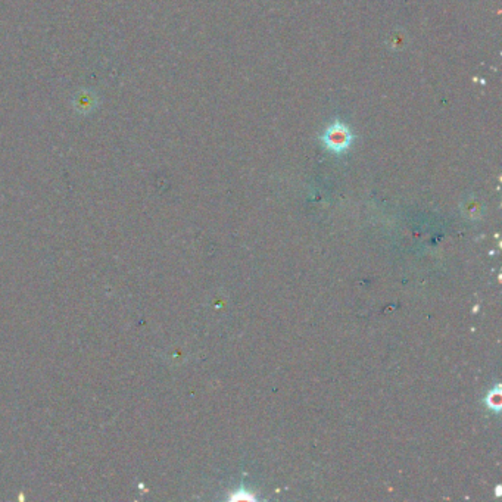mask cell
<instances>
[{"mask_svg": "<svg viewBox=\"0 0 502 502\" xmlns=\"http://www.w3.org/2000/svg\"><path fill=\"white\" fill-rule=\"evenodd\" d=\"M487 407L494 411H499L501 405H502V393H501V387L496 386L494 391H490V393L486 398Z\"/></svg>", "mask_w": 502, "mask_h": 502, "instance_id": "7a4b0ae2", "label": "cell"}, {"mask_svg": "<svg viewBox=\"0 0 502 502\" xmlns=\"http://www.w3.org/2000/svg\"><path fill=\"white\" fill-rule=\"evenodd\" d=\"M322 142L328 152L344 154L351 147L353 134L345 122L336 120L322 134Z\"/></svg>", "mask_w": 502, "mask_h": 502, "instance_id": "6da1fadb", "label": "cell"}]
</instances>
